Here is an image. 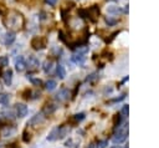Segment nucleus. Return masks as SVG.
I'll return each instance as SVG.
<instances>
[{
	"label": "nucleus",
	"mask_w": 159,
	"mask_h": 148,
	"mask_svg": "<svg viewBox=\"0 0 159 148\" xmlns=\"http://www.w3.org/2000/svg\"><path fill=\"white\" fill-rule=\"evenodd\" d=\"M2 116H5L6 118H12V111H2Z\"/></svg>",
	"instance_id": "26"
},
{
	"label": "nucleus",
	"mask_w": 159,
	"mask_h": 148,
	"mask_svg": "<svg viewBox=\"0 0 159 148\" xmlns=\"http://www.w3.org/2000/svg\"><path fill=\"white\" fill-rule=\"evenodd\" d=\"M84 113H77V114H73L72 116V118H71V121H73V122H76V123H78V122H81V121H83L84 119Z\"/></svg>",
	"instance_id": "20"
},
{
	"label": "nucleus",
	"mask_w": 159,
	"mask_h": 148,
	"mask_svg": "<svg viewBox=\"0 0 159 148\" xmlns=\"http://www.w3.org/2000/svg\"><path fill=\"white\" fill-rule=\"evenodd\" d=\"M15 68L17 72H22L26 68V61L22 56H17L15 58Z\"/></svg>",
	"instance_id": "8"
},
{
	"label": "nucleus",
	"mask_w": 159,
	"mask_h": 148,
	"mask_svg": "<svg viewBox=\"0 0 159 148\" xmlns=\"http://www.w3.org/2000/svg\"><path fill=\"white\" fill-rule=\"evenodd\" d=\"M70 97V91L67 88H61L56 95H55V99L58 102H63L66 99H68Z\"/></svg>",
	"instance_id": "6"
},
{
	"label": "nucleus",
	"mask_w": 159,
	"mask_h": 148,
	"mask_svg": "<svg viewBox=\"0 0 159 148\" xmlns=\"http://www.w3.org/2000/svg\"><path fill=\"white\" fill-rule=\"evenodd\" d=\"M46 46V39H42L40 36H35L31 40V47L34 50H41Z\"/></svg>",
	"instance_id": "3"
},
{
	"label": "nucleus",
	"mask_w": 159,
	"mask_h": 148,
	"mask_svg": "<svg viewBox=\"0 0 159 148\" xmlns=\"http://www.w3.org/2000/svg\"><path fill=\"white\" fill-rule=\"evenodd\" d=\"M88 148H94V144H93V143H91V144L88 146Z\"/></svg>",
	"instance_id": "31"
},
{
	"label": "nucleus",
	"mask_w": 159,
	"mask_h": 148,
	"mask_svg": "<svg viewBox=\"0 0 159 148\" xmlns=\"http://www.w3.org/2000/svg\"><path fill=\"white\" fill-rule=\"evenodd\" d=\"M7 63H9V58L6 56H0V68L7 66Z\"/></svg>",
	"instance_id": "22"
},
{
	"label": "nucleus",
	"mask_w": 159,
	"mask_h": 148,
	"mask_svg": "<svg viewBox=\"0 0 159 148\" xmlns=\"http://www.w3.org/2000/svg\"><path fill=\"white\" fill-rule=\"evenodd\" d=\"M40 66V61L36 56H29V58L26 60V67H29L30 70H36Z\"/></svg>",
	"instance_id": "7"
},
{
	"label": "nucleus",
	"mask_w": 159,
	"mask_h": 148,
	"mask_svg": "<svg viewBox=\"0 0 159 148\" xmlns=\"http://www.w3.org/2000/svg\"><path fill=\"white\" fill-rule=\"evenodd\" d=\"M0 88H1V86H0Z\"/></svg>",
	"instance_id": "33"
},
{
	"label": "nucleus",
	"mask_w": 159,
	"mask_h": 148,
	"mask_svg": "<svg viewBox=\"0 0 159 148\" xmlns=\"http://www.w3.org/2000/svg\"><path fill=\"white\" fill-rule=\"evenodd\" d=\"M94 78H97V73H91V75L87 77V81H92V80H94Z\"/></svg>",
	"instance_id": "27"
},
{
	"label": "nucleus",
	"mask_w": 159,
	"mask_h": 148,
	"mask_svg": "<svg viewBox=\"0 0 159 148\" xmlns=\"http://www.w3.org/2000/svg\"><path fill=\"white\" fill-rule=\"evenodd\" d=\"M52 67H53V62L52 61H45V63H43V71L46 73H51L52 72Z\"/></svg>",
	"instance_id": "18"
},
{
	"label": "nucleus",
	"mask_w": 159,
	"mask_h": 148,
	"mask_svg": "<svg viewBox=\"0 0 159 148\" xmlns=\"http://www.w3.org/2000/svg\"><path fill=\"white\" fill-rule=\"evenodd\" d=\"M30 81H31V83H32V85H35V86H41V85H42V81H41L40 78L30 77Z\"/></svg>",
	"instance_id": "24"
},
{
	"label": "nucleus",
	"mask_w": 159,
	"mask_h": 148,
	"mask_svg": "<svg viewBox=\"0 0 159 148\" xmlns=\"http://www.w3.org/2000/svg\"><path fill=\"white\" fill-rule=\"evenodd\" d=\"M57 104L56 103H48V104H46L45 107H43V109L41 111L45 116H48V114H51V113H53L56 109H57Z\"/></svg>",
	"instance_id": "10"
},
{
	"label": "nucleus",
	"mask_w": 159,
	"mask_h": 148,
	"mask_svg": "<svg viewBox=\"0 0 159 148\" xmlns=\"http://www.w3.org/2000/svg\"><path fill=\"white\" fill-rule=\"evenodd\" d=\"M71 60H72L75 63H77V65H82V63L84 62V56H83L82 53H76V55L72 56Z\"/></svg>",
	"instance_id": "13"
},
{
	"label": "nucleus",
	"mask_w": 159,
	"mask_h": 148,
	"mask_svg": "<svg viewBox=\"0 0 159 148\" xmlns=\"http://www.w3.org/2000/svg\"><path fill=\"white\" fill-rule=\"evenodd\" d=\"M15 132V128H12V127H4L2 129H1V136L2 137H9L11 133H14Z\"/></svg>",
	"instance_id": "16"
},
{
	"label": "nucleus",
	"mask_w": 159,
	"mask_h": 148,
	"mask_svg": "<svg viewBox=\"0 0 159 148\" xmlns=\"http://www.w3.org/2000/svg\"><path fill=\"white\" fill-rule=\"evenodd\" d=\"M15 112H16V117L22 118L27 114V106L24 103H16L15 104Z\"/></svg>",
	"instance_id": "5"
},
{
	"label": "nucleus",
	"mask_w": 159,
	"mask_h": 148,
	"mask_svg": "<svg viewBox=\"0 0 159 148\" xmlns=\"http://www.w3.org/2000/svg\"><path fill=\"white\" fill-rule=\"evenodd\" d=\"M107 11H108V14H113V15H117V14L120 11V9H119L118 6H108Z\"/></svg>",
	"instance_id": "21"
},
{
	"label": "nucleus",
	"mask_w": 159,
	"mask_h": 148,
	"mask_svg": "<svg viewBox=\"0 0 159 148\" xmlns=\"http://www.w3.org/2000/svg\"><path fill=\"white\" fill-rule=\"evenodd\" d=\"M46 1V4H48L50 6H53V5H56V2H57V0H45Z\"/></svg>",
	"instance_id": "28"
},
{
	"label": "nucleus",
	"mask_w": 159,
	"mask_h": 148,
	"mask_svg": "<svg viewBox=\"0 0 159 148\" xmlns=\"http://www.w3.org/2000/svg\"><path fill=\"white\" fill-rule=\"evenodd\" d=\"M2 78H4V82L6 86H10L11 82H12V71L11 70H7L2 73Z\"/></svg>",
	"instance_id": "11"
},
{
	"label": "nucleus",
	"mask_w": 159,
	"mask_h": 148,
	"mask_svg": "<svg viewBox=\"0 0 159 148\" xmlns=\"http://www.w3.org/2000/svg\"><path fill=\"white\" fill-rule=\"evenodd\" d=\"M0 148H4V146H1V144H0Z\"/></svg>",
	"instance_id": "32"
},
{
	"label": "nucleus",
	"mask_w": 159,
	"mask_h": 148,
	"mask_svg": "<svg viewBox=\"0 0 159 148\" xmlns=\"http://www.w3.org/2000/svg\"><path fill=\"white\" fill-rule=\"evenodd\" d=\"M58 138H60V127H56L50 132V134L47 136V139L48 141H56Z\"/></svg>",
	"instance_id": "12"
},
{
	"label": "nucleus",
	"mask_w": 159,
	"mask_h": 148,
	"mask_svg": "<svg viewBox=\"0 0 159 148\" xmlns=\"http://www.w3.org/2000/svg\"><path fill=\"white\" fill-rule=\"evenodd\" d=\"M111 148H123V147H122V146H119V144H118V146L116 144V146H112Z\"/></svg>",
	"instance_id": "30"
},
{
	"label": "nucleus",
	"mask_w": 159,
	"mask_h": 148,
	"mask_svg": "<svg viewBox=\"0 0 159 148\" xmlns=\"http://www.w3.org/2000/svg\"><path fill=\"white\" fill-rule=\"evenodd\" d=\"M122 114L120 113H117L116 116H114V118H113V126H114V128H118L119 127V124L122 123Z\"/></svg>",
	"instance_id": "19"
},
{
	"label": "nucleus",
	"mask_w": 159,
	"mask_h": 148,
	"mask_svg": "<svg viewBox=\"0 0 159 148\" xmlns=\"http://www.w3.org/2000/svg\"><path fill=\"white\" fill-rule=\"evenodd\" d=\"M10 101V95L5 93V92H0V103L1 104H7Z\"/></svg>",
	"instance_id": "17"
},
{
	"label": "nucleus",
	"mask_w": 159,
	"mask_h": 148,
	"mask_svg": "<svg viewBox=\"0 0 159 148\" xmlns=\"http://www.w3.org/2000/svg\"><path fill=\"white\" fill-rule=\"evenodd\" d=\"M56 86H57V82H56L55 80H48V81L45 83V88H46L47 91H53V90L56 88Z\"/></svg>",
	"instance_id": "15"
},
{
	"label": "nucleus",
	"mask_w": 159,
	"mask_h": 148,
	"mask_svg": "<svg viewBox=\"0 0 159 148\" xmlns=\"http://www.w3.org/2000/svg\"><path fill=\"white\" fill-rule=\"evenodd\" d=\"M22 139H24V142H29V141H30V136L27 137V132H24V137H22Z\"/></svg>",
	"instance_id": "29"
},
{
	"label": "nucleus",
	"mask_w": 159,
	"mask_h": 148,
	"mask_svg": "<svg viewBox=\"0 0 159 148\" xmlns=\"http://www.w3.org/2000/svg\"><path fill=\"white\" fill-rule=\"evenodd\" d=\"M15 32H12V31H7L6 34H4L2 36H1V42L4 44V45H6V46H9V45H11L14 41H15Z\"/></svg>",
	"instance_id": "4"
},
{
	"label": "nucleus",
	"mask_w": 159,
	"mask_h": 148,
	"mask_svg": "<svg viewBox=\"0 0 159 148\" xmlns=\"http://www.w3.org/2000/svg\"><path fill=\"white\" fill-rule=\"evenodd\" d=\"M56 73H57L58 78L63 80L65 76H66V70H65V67H63L62 65H57V67H56Z\"/></svg>",
	"instance_id": "14"
},
{
	"label": "nucleus",
	"mask_w": 159,
	"mask_h": 148,
	"mask_svg": "<svg viewBox=\"0 0 159 148\" xmlns=\"http://www.w3.org/2000/svg\"><path fill=\"white\" fill-rule=\"evenodd\" d=\"M24 25V17L20 12L12 11L7 17V26L12 29H21Z\"/></svg>",
	"instance_id": "1"
},
{
	"label": "nucleus",
	"mask_w": 159,
	"mask_h": 148,
	"mask_svg": "<svg viewBox=\"0 0 159 148\" xmlns=\"http://www.w3.org/2000/svg\"><path fill=\"white\" fill-rule=\"evenodd\" d=\"M107 144H108V141H99V142H97L96 143V146H94V148H107Z\"/></svg>",
	"instance_id": "23"
},
{
	"label": "nucleus",
	"mask_w": 159,
	"mask_h": 148,
	"mask_svg": "<svg viewBox=\"0 0 159 148\" xmlns=\"http://www.w3.org/2000/svg\"><path fill=\"white\" fill-rule=\"evenodd\" d=\"M128 112H129V107H128V104H124L120 109V114H123V117H124V116H128Z\"/></svg>",
	"instance_id": "25"
},
{
	"label": "nucleus",
	"mask_w": 159,
	"mask_h": 148,
	"mask_svg": "<svg viewBox=\"0 0 159 148\" xmlns=\"http://www.w3.org/2000/svg\"><path fill=\"white\" fill-rule=\"evenodd\" d=\"M127 126H128V124L125 123L124 127H122V128L118 127V131L114 133V136H113V138H112L116 144H117V143L120 144L122 142H124V141L127 139V136H128V127H127Z\"/></svg>",
	"instance_id": "2"
},
{
	"label": "nucleus",
	"mask_w": 159,
	"mask_h": 148,
	"mask_svg": "<svg viewBox=\"0 0 159 148\" xmlns=\"http://www.w3.org/2000/svg\"><path fill=\"white\" fill-rule=\"evenodd\" d=\"M45 114L42 113V112H40V113H36L35 116H32V118H30V121L27 122V126H34V124H39V123H41L43 119H45Z\"/></svg>",
	"instance_id": "9"
}]
</instances>
